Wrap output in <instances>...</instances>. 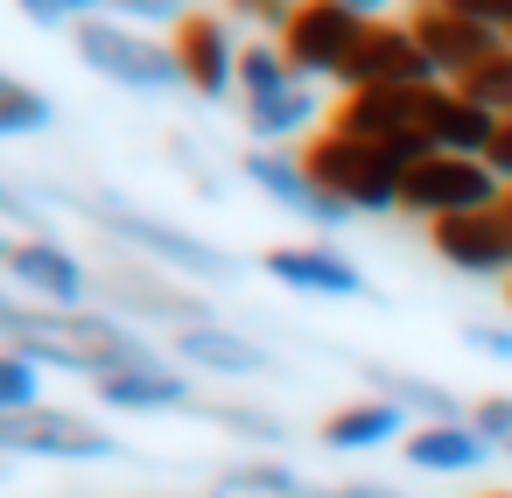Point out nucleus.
I'll use <instances>...</instances> for the list:
<instances>
[{
	"label": "nucleus",
	"mask_w": 512,
	"mask_h": 498,
	"mask_svg": "<svg viewBox=\"0 0 512 498\" xmlns=\"http://www.w3.org/2000/svg\"><path fill=\"white\" fill-rule=\"evenodd\" d=\"M211 498H323L316 484H302L288 463H239V470H225L218 477V491Z\"/></svg>",
	"instance_id": "nucleus-24"
},
{
	"label": "nucleus",
	"mask_w": 512,
	"mask_h": 498,
	"mask_svg": "<svg viewBox=\"0 0 512 498\" xmlns=\"http://www.w3.org/2000/svg\"><path fill=\"white\" fill-rule=\"evenodd\" d=\"M71 43H78V57H85V71H99L106 85H120V92H176L183 85V71H176V50L169 43H148L141 29H127V22H78L71 29Z\"/></svg>",
	"instance_id": "nucleus-4"
},
{
	"label": "nucleus",
	"mask_w": 512,
	"mask_h": 498,
	"mask_svg": "<svg viewBox=\"0 0 512 498\" xmlns=\"http://www.w3.org/2000/svg\"><path fill=\"white\" fill-rule=\"evenodd\" d=\"M15 8H22L36 29H57V22H71V8H64V0H15Z\"/></svg>",
	"instance_id": "nucleus-34"
},
{
	"label": "nucleus",
	"mask_w": 512,
	"mask_h": 498,
	"mask_svg": "<svg viewBox=\"0 0 512 498\" xmlns=\"http://www.w3.org/2000/svg\"><path fill=\"white\" fill-rule=\"evenodd\" d=\"M491 498H512V491H491Z\"/></svg>",
	"instance_id": "nucleus-42"
},
{
	"label": "nucleus",
	"mask_w": 512,
	"mask_h": 498,
	"mask_svg": "<svg viewBox=\"0 0 512 498\" xmlns=\"http://www.w3.org/2000/svg\"><path fill=\"white\" fill-rule=\"evenodd\" d=\"M400 435V407L393 400H351V407H337L330 421H323V442L330 449H344V456H358V449H379V442H393Z\"/></svg>",
	"instance_id": "nucleus-20"
},
{
	"label": "nucleus",
	"mask_w": 512,
	"mask_h": 498,
	"mask_svg": "<svg viewBox=\"0 0 512 498\" xmlns=\"http://www.w3.org/2000/svg\"><path fill=\"white\" fill-rule=\"evenodd\" d=\"M463 344H470V351H484V358H505V365H512V330H498V323H470V330H463Z\"/></svg>",
	"instance_id": "nucleus-32"
},
{
	"label": "nucleus",
	"mask_w": 512,
	"mask_h": 498,
	"mask_svg": "<svg viewBox=\"0 0 512 498\" xmlns=\"http://www.w3.org/2000/svg\"><path fill=\"white\" fill-rule=\"evenodd\" d=\"M267 274L281 288H295V295H330V302H358L365 295V274L344 253H330V246H274Z\"/></svg>",
	"instance_id": "nucleus-15"
},
{
	"label": "nucleus",
	"mask_w": 512,
	"mask_h": 498,
	"mask_svg": "<svg viewBox=\"0 0 512 498\" xmlns=\"http://www.w3.org/2000/svg\"><path fill=\"white\" fill-rule=\"evenodd\" d=\"M421 127H428V155H484L498 120L477 113L456 85H428L421 92Z\"/></svg>",
	"instance_id": "nucleus-16"
},
{
	"label": "nucleus",
	"mask_w": 512,
	"mask_h": 498,
	"mask_svg": "<svg viewBox=\"0 0 512 498\" xmlns=\"http://www.w3.org/2000/svg\"><path fill=\"white\" fill-rule=\"evenodd\" d=\"M232 8H239V15H267V22H288V15L302 8V0H232Z\"/></svg>",
	"instance_id": "nucleus-35"
},
{
	"label": "nucleus",
	"mask_w": 512,
	"mask_h": 498,
	"mask_svg": "<svg viewBox=\"0 0 512 498\" xmlns=\"http://www.w3.org/2000/svg\"><path fill=\"white\" fill-rule=\"evenodd\" d=\"M106 302L148 316V323H169V330H197V323H218L211 302L197 288H183L176 274H127V267H106Z\"/></svg>",
	"instance_id": "nucleus-12"
},
{
	"label": "nucleus",
	"mask_w": 512,
	"mask_h": 498,
	"mask_svg": "<svg viewBox=\"0 0 512 498\" xmlns=\"http://www.w3.org/2000/svg\"><path fill=\"white\" fill-rule=\"evenodd\" d=\"M50 120H57L50 92H36V85H22V78H8V71H0V141H22V134H43Z\"/></svg>",
	"instance_id": "nucleus-26"
},
{
	"label": "nucleus",
	"mask_w": 512,
	"mask_h": 498,
	"mask_svg": "<svg viewBox=\"0 0 512 498\" xmlns=\"http://www.w3.org/2000/svg\"><path fill=\"white\" fill-rule=\"evenodd\" d=\"M456 92H463L477 113H491V120H512V43H505V50H491L477 71H463V78H456Z\"/></svg>",
	"instance_id": "nucleus-25"
},
{
	"label": "nucleus",
	"mask_w": 512,
	"mask_h": 498,
	"mask_svg": "<svg viewBox=\"0 0 512 498\" xmlns=\"http://www.w3.org/2000/svg\"><path fill=\"white\" fill-rule=\"evenodd\" d=\"M316 120V85H295V92H274V99H246V127L260 141H288Z\"/></svg>",
	"instance_id": "nucleus-23"
},
{
	"label": "nucleus",
	"mask_w": 512,
	"mask_h": 498,
	"mask_svg": "<svg viewBox=\"0 0 512 498\" xmlns=\"http://www.w3.org/2000/svg\"><path fill=\"white\" fill-rule=\"evenodd\" d=\"M358 36H365V22L351 8H337V0H302L281 22V57L295 64V78H344Z\"/></svg>",
	"instance_id": "nucleus-7"
},
{
	"label": "nucleus",
	"mask_w": 512,
	"mask_h": 498,
	"mask_svg": "<svg viewBox=\"0 0 512 498\" xmlns=\"http://www.w3.org/2000/svg\"><path fill=\"white\" fill-rule=\"evenodd\" d=\"M8 260H15V239H8V232H0V267H8Z\"/></svg>",
	"instance_id": "nucleus-40"
},
{
	"label": "nucleus",
	"mask_w": 512,
	"mask_h": 498,
	"mask_svg": "<svg viewBox=\"0 0 512 498\" xmlns=\"http://www.w3.org/2000/svg\"><path fill=\"white\" fill-rule=\"evenodd\" d=\"M442 8H456V15H470L477 29H491L498 43H512V0H442Z\"/></svg>",
	"instance_id": "nucleus-31"
},
{
	"label": "nucleus",
	"mask_w": 512,
	"mask_h": 498,
	"mask_svg": "<svg viewBox=\"0 0 512 498\" xmlns=\"http://www.w3.org/2000/svg\"><path fill=\"white\" fill-rule=\"evenodd\" d=\"M57 204L85 211L99 232H113L120 246H134L141 260H155V267L176 274V281H232V274H239V260H232L225 246H211V239H197V232H183V225H169V218H148V211H134V204H120V197L57 190Z\"/></svg>",
	"instance_id": "nucleus-2"
},
{
	"label": "nucleus",
	"mask_w": 512,
	"mask_h": 498,
	"mask_svg": "<svg viewBox=\"0 0 512 498\" xmlns=\"http://www.w3.org/2000/svg\"><path fill=\"white\" fill-rule=\"evenodd\" d=\"M470 428H477V435H484L498 456H512V393H491V400H477Z\"/></svg>",
	"instance_id": "nucleus-30"
},
{
	"label": "nucleus",
	"mask_w": 512,
	"mask_h": 498,
	"mask_svg": "<svg viewBox=\"0 0 512 498\" xmlns=\"http://www.w3.org/2000/svg\"><path fill=\"white\" fill-rule=\"evenodd\" d=\"M407 29H414V43H421V57L435 64V78H442V85H456V78H463V71H477L491 50H505L491 29H477L470 15L442 8V0H421V8L407 15Z\"/></svg>",
	"instance_id": "nucleus-9"
},
{
	"label": "nucleus",
	"mask_w": 512,
	"mask_h": 498,
	"mask_svg": "<svg viewBox=\"0 0 512 498\" xmlns=\"http://www.w3.org/2000/svg\"><path fill=\"white\" fill-rule=\"evenodd\" d=\"M183 414H190V421H211V428H225V435H239V442H267V449L288 442L281 414H267V407H253V400H190Z\"/></svg>",
	"instance_id": "nucleus-22"
},
{
	"label": "nucleus",
	"mask_w": 512,
	"mask_h": 498,
	"mask_svg": "<svg viewBox=\"0 0 512 498\" xmlns=\"http://www.w3.org/2000/svg\"><path fill=\"white\" fill-rule=\"evenodd\" d=\"M169 351H176L183 365H197V372H218V379H253V372H267V351H260L253 337L225 330V323L176 330V337H169Z\"/></svg>",
	"instance_id": "nucleus-17"
},
{
	"label": "nucleus",
	"mask_w": 512,
	"mask_h": 498,
	"mask_svg": "<svg viewBox=\"0 0 512 498\" xmlns=\"http://www.w3.org/2000/svg\"><path fill=\"white\" fill-rule=\"evenodd\" d=\"M505 302H512V281H505Z\"/></svg>",
	"instance_id": "nucleus-41"
},
{
	"label": "nucleus",
	"mask_w": 512,
	"mask_h": 498,
	"mask_svg": "<svg viewBox=\"0 0 512 498\" xmlns=\"http://www.w3.org/2000/svg\"><path fill=\"white\" fill-rule=\"evenodd\" d=\"M22 407H43V365L22 351H0V414H22Z\"/></svg>",
	"instance_id": "nucleus-28"
},
{
	"label": "nucleus",
	"mask_w": 512,
	"mask_h": 498,
	"mask_svg": "<svg viewBox=\"0 0 512 498\" xmlns=\"http://www.w3.org/2000/svg\"><path fill=\"white\" fill-rule=\"evenodd\" d=\"M64 8H71V15H85V22H92V8H106V0H64Z\"/></svg>",
	"instance_id": "nucleus-38"
},
{
	"label": "nucleus",
	"mask_w": 512,
	"mask_h": 498,
	"mask_svg": "<svg viewBox=\"0 0 512 498\" xmlns=\"http://www.w3.org/2000/svg\"><path fill=\"white\" fill-rule=\"evenodd\" d=\"M0 456H50V463H106L120 456L113 428L92 414H64V407H22L0 414Z\"/></svg>",
	"instance_id": "nucleus-5"
},
{
	"label": "nucleus",
	"mask_w": 512,
	"mask_h": 498,
	"mask_svg": "<svg viewBox=\"0 0 512 498\" xmlns=\"http://www.w3.org/2000/svg\"><path fill=\"white\" fill-rule=\"evenodd\" d=\"M99 386V400L106 407H120V414H183L197 393H190V379L183 372H169V365H141V372H106V379H92Z\"/></svg>",
	"instance_id": "nucleus-19"
},
{
	"label": "nucleus",
	"mask_w": 512,
	"mask_h": 498,
	"mask_svg": "<svg viewBox=\"0 0 512 498\" xmlns=\"http://www.w3.org/2000/svg\"><path fill=\"white\" fill-rule=\"evenodd\" d=\"M498 197H505V183L491 176L484 155H421V162H407V197H400V204L435 225V218L491 211Z\"/></svg>",
	"instance_id": "nucleus-6"
},
{
	"label": "nucleus",
	"mask_w": 512,
	"mask_h": 498,
	"mask_svg": "<svg viewBox=\"0 0 512 498\" xmlns=\"http://www.w3.org/2000/svg\"><path fill=\"white\" fill-rule=\"evenodd\" d=\"M0 337L8 351L50 365V372H85V379H106V372H141V365H162V351H148L127 323L113 316H85V309H43V302H15L0 295Z\"/></svg>",
	"instance_id": "nucleus-1"
},
{
	"label": "nucleus",
	"mask_w": 512,
	"mask_h": 498,
	"mask_svg": "<svg viewBox=\"0 0 512 498\" xmlns=\"http://www.w3.org/2000/svg\"><path fill=\"white\" fill-rule=\"evenodd\" d=\"M498 218H505V225H512V183H505V197H498Z\"/></svg>",
	"instance_id": "nucleus-39"
},
{
	"label": "nucleus",
	"mask_w": 512,
	"mask_h": 498,
	"mask_svg": "<svg viewBox=\"0 0 512 498\" xmlns=\"http://www.w3.org/2000/svg\"><path fill=\"white\" fill-rule=\"evenodd\" d=\"M337 8H351L358 22H386V8H393V0H337Z\"/></svg>",
	"instance_id": "nucleus-36"
},
{
	"label": "nucleus",
	"mask_w": 512,
	"mask_h": 498,
	"mask_svg": "<svg viewBox=\"0 0 512 498\" xmlns=\"http://www.w3.org/2000/svg\"><path fill=\"white\" fill-rule=\"evenodd\" d=\"M323 498H400V491H386V484H337V491H323Z\"/></svg>",
	"instance_id": "nucleus-37"
},
{
	"label": "nucleus",
	"mask_w": 512,
	"mask_h": 498,
	"mask_svg": "<svg viewBox=\"0 0 512 498\" xmlns=\"http://www.w3.org/2000/svg\"><path fill=\"white\" fill-rule=\"evenodd\" d=\"M365 379H372V393H379V400H393L400 414L414 407L421 421H470V414L456 407V393H449V386H435V379H414V372H386V365H372Z\"/></svg>",
	"instance_id": "nucleus-21"
},
{
	"label": "nucleus",
	"mask_w": 512,
	"mask_h": 498,
	"mask_svg": "<svg viewBox=\"0 0 512 498\" xmlns=\"http://www.w3.org/2000/svg\"><path fill=\"white\" fill-rule=\"evenodd\" d=\"M8 274H15V281H22L43 309H78V302H85V288H92L85 260H78L71 246H57L50 232H43V239H15Z\"/></svg>",
	"instance_id": "nucleus-14"
},
{
	"label": "nucleus",
	"mask_w": 512,
	"mask_h": 498,
	"mask_svg": "<svg viewBox=\"0 0 512 498\" xmlns=\"http://www.w3.org/2000/svg\"><path fill=\"white\" fill-rule=\"evenodd\" d=\"M239 169H246V183H253L260 197H274L281 211H295V218H309V225H344V218H351L330 190H316V176L302 169V155L288 162V155H274V148H253Z\"/></svg>",
	"instance_id": "nucleus-13"
},
{
	"label": "nucleus",
	"mask_w": 512,
	"mask_h": 498,
	"mask_svg": "<svg viewBox=\"0 0 512 498\" xmlns=\"http://www.w3.org/2000/svg\"><path fill=\"white\" fill-rule=\"evenodd\" d=\"M484 162H491V176H498V183H512V120H498V134H491Z\"/></svg>",
	"instance_id": "nucleus-33"
},
{
	"label": "nucleus",
	"mask_w": 512,
	"mask_h": 498,
	"mask_svg": "<svg viewBox=\"0 0 512 498\" xmlns=\"http://www.w3.org/2000/svg\"><path fill=\"white\" fill-rule=\"evenodd\" d=\"M344 85L351 92H421V85H442V78L421 57L407 22H365V36H358V50L344 64Z\"/></svg>",
	"instance_id": "nucleus-8"
},
{
	"label": "nucleus",
	"mask_w": 512,
	"mask_h": 498,
	"mask_svg": "<svg viewBox=\"0 0 512 498\" xmlns=\"http://www.w3.org/2000/svg\"><path fill=\"white\" fill-rule=\"evenodd\" d=\"M239 85H246V99H274V92L309 85V78H295V64L281 57V43H253V50H239Z\"/></svg>",
	"instance_id": "nucleus-27"
},
{
	"label": "nucleus",
	"mask_w": 512,
	"mask_h": 498,
	"mask_svg": "<svg viewBox=\"0 0 512 498\" xmlns=\"http://www.w3.org/2000/svg\"><path fill=\"white\" fill-rule=\"evenodd\" d=\"M428 246L449 267H463V274H505L512 281V225L498 218V204L491 211H463V218H435Z\"/></svg>",
	"instance_id": "nucleus-11"
},
{
	"label": "nucleus",
	"mask_w": 512,
	"mask_h": 498,
	"mask_svg": "<svg viewBox=\"0 0 512 498\" xmlns=\"http://www.w3.org/2000/svg\"><path fill=\"white\" fill-rule=\"evenodd\" d=\"M400 449H407L414 470H435V477H463V470H484L491 463V442L470 421H421Z\"/></svg>",
	"instance_id": "nucleus-18"
},
{
	"label": "nucleus",
	"mask_w": 512,
	"mask_h": 498,
	"mask_svg": "<svg viewBox=\"0 0 512 498\" xmlns=\"http://www.w3.org/2000/svg\"><path fill=\"white\" fill-rule=\"evenodd\" d=\"M302 169L316 176V190H330L344 211H400L407 197V162L393 148H372V141H351V134H316L302 148Z\"/></svg>",
	"instance_id": "nucleus-3"
},
{
	"label": "nucleus",
	"mask_w": 512,
	"mask_h": 498,
	"mask_svg": "<svg viewBox=\"0 0 512 498\" xmlns=\"http://www.w3.org/2000/svg\"><path fill=\"white\" fill-rule=\"evenodd\" d=\"M169 50H176V71H183L190 92L225 99V92L239 85V50H232V36H225L218 15H197V8H190V15L169 29Z\"/></svg>",
	"instance_id": "nucleus-10"
},
{
	"label": "nucleus",
	"mask_w": 512,
	"mask_h": 498,
	"mask_svg": "<svg viewBox=\"0 0 512 498\" xmlns=\"http://www.w3.org/2000/svg\"><path fill=\"white\" fill-rule=\"evenodd\" d=\"M106 8L127 22V29H176L190 8H183V0H106Z\"/></svg>",
	"instance_id": "nucleus-29"
},
{
	"label": "nucleus",
	"mask_w": 512,
	"mask_h": 498,
	"mask_svg": "<svg viewBox=\"0 0 512 498\" xmlns=\"http://www.w3.org/2000/svg\"><path fill=\"white\" fill-rule=\"evenodd\" d=\"M0 204H8V190H0Z\"/></svg>",
	"instance_id": "nucleus-43"
}]
</instances>
